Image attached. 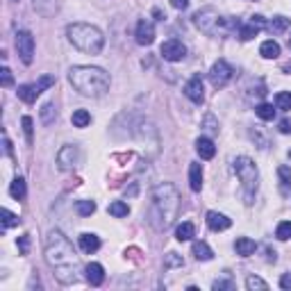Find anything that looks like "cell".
<instances>
[{"mask_svg": "<svg viewBox=\"0 0 291 291\" xmlns=\"http://www.w3.org/2000/svg\"><path fill=\"white\" fill-rule=\"evenodd\" d=\"M55 84V77L53 75H41L39 77V82H36V89H39V93H43L48 86H53Z\"/></svg>", "mask_w": 291, "mask_h": 291, "instance_id": "38", "label": "cell"}, {"mask_svg": "<svg viewBox=\"0 0 291 291\" xmlns=\"http://www.w3.org/2000/svg\"><path fill=\"white\" fill-rule=\"evenodd\" d=\"M193 236H196V225L191 221H184V223L177 225V230H175V239L177 241H191Z\"/></svg>", "mask_w": 291, "mask_h": 291, "instance_id": "23", "label": "cell"}, {"mask_svg": "<svg viewBox=\"0 0 291 291\" xmlns=\"http://www.w3.org/2000/svg\"><path fill=\"white\" fill-rule=\"evenodd\" d=\"M275 107L282 109V112H289L291 109V91H280L275 95Z\"/></svg>", "mask_w": 291, "mask_h": 291, "instance_id": "33", "label": "cell"}, {"mask_svg": "<svg viewBox=\"0 0 291 291\" xmlns=\"http://www.w3.org/2000/svg\"><path fill=\"white\" fill-rule=\"evenodd\" d=\"M193 23L200 32H205L209 36H225V34H232V32H239L241 27V21H236V18H223L214 7L198 9L193 14Z\"/></svg>", "mask_w": 291, "mask_h": 291, "instance_id": "4", "label": "cell"}, {"mask_svg": "<svg viewBox=\"0 0 291 291\" xmlns=\"http://www.w3.org/2000/svg\"><path fill=\"white\" fill-rule=\"evenodd\" d=\"M232 77H234V68H232L230 62H225V59H218L212 66V71H209V82H212L216 89L227 86V82H230Z\"/></svg>", "mask_w": 291, "mask_h": 291, "instance_id": "7", "label": "cell"}, {"mask_svg": "<svg viewBox=\"0 0 291 291\" xmlns=\"http://www.w3.org/2000/svg\"><path fill=\"white\" fill-rule=\"evenodd\" d=\"M75 212L80 214V216H91V214L95 212V203H93V200H77Z\"/></svg>", "mask_w": 291, "mask_h": 291, "instance_id": "32", "label": "cell"}, {"mask_svg": "<svg viewBox=\"0 0 291 291\" xmlns=\"http://www.w3.org/2000/svg\"><path fill=\"white\" fill-rule=\"evenodd\" d=\"M153 14H155V16H157V21H164V18H166L162 12H159V9H153Z\"/></svg>", "mask_w": 291, "mask_h": 291, "instance_id": "47", "label": "cell"}, {"mask_svg": "<svg viewBox=\"0 0 291 291\" xmlns=\"http://www.w3.org/2000/svg\"><path fill=\"white\" fill-rule=\"evenodd\" d=\"M9 196H12L14 200L25 198V180H23V177H16V180L12 182V186H9Z\"/></svg>", "mask_w": 291, "mask_h": 291, "instance_id": "28", "label": "cell"}, {"mask_svg": "<svg viewBox=\"0 0 291 291\" xmlns=\"http://www.w3.org/2000/svg\"><path fill=\"white\" fill-rule=\"evenodd\" d=\"M16 95L23 100V103H34L41 93H39V89H36V84H21L16 89Z\"/></svg>", "mask_w": 291, "mask_h": 291, "instance_id": "20", "label": "cell"}, {"mask_svg": "<svg viewBox=\"0 0 291 291\" xmlns=\"http://www.w3.org/2000/svg\"><path fill=\"white\" fill-rule=\"evenodd\" d=\"M266 25H268L266 18L259 16V14H255V16H250V18H248V23H246V25L241 23V27H239V32H236V34H239V39H241V41H250L253 36H257V34H259V30H264Z\"/></svg>", "mask_w": 291, "mask_h": 291, "instance_id": "10", "label": "cell"}, {"mask_svg": "<svg viewBox=\"0 0 291 291\" xmlns=\"http://www.w3.org/2000/svg\"><path fill=\"white\" fill-rule=\"evenodd\" d=\"M234 173H236V177L241 180V186H244V191H246V203H253V193H255V189H257V177H259V173H257V166H255V162L250 157H236L234 159Z\"/></svg>", "mask_w": 291, "mask_h": 291, "instance_id": "6", "label": "cell"}, {"mask_svg": "<svg viewBox=\"0 0 291 291\" xmlns=\"http://www.w3.org/2000/svg\"><path fill=\"white\" fill-rule=\"evenodd\" d=\"M289 48H291V36H289Z\"/></svg>", "mask_w": 291, "mask_h": 291, "instance_id": "48", "label": "cell"}, {"mask_svg": "<svg viewBox=\"0 0 291 291\" xmlns=\"http://www.w3.org/2000/svg\"><path fill=\"white\" fill-rule=\"evenodd\" d=\"M14 225H18V216L12 214L9 209H3V232L7 230V227H14Z\"/></svg>", "mask_w": 291, "mask_h": 291, "instance_id": "37", "label": "cell"}, {"mask_svg": "<svg viewBox=\"0 0 291 291\" xmlns=\"http://www.w3.org/2000/svg\"><path fill=\"white\" fill-rule=\"evenodd\" d=\"M259 55H262L264 59H275V57H280V43H277V41H273V39L264 41V43L259 45Z\"/></svg>", "mask_w": 291, "mask_h": 291, "instance_id": "22", "label": "cell"}, {"mask_svg": "<svg viewBox=\"0 0 291 291\" xmlns=\"http://www.w3.org/2000/svg\"><path fill=\"white\" fill-rule=\"evenodd\" d=\"M255 114H257L262 121H273V118H275V109H273V105H268V103L257 105V107H255Z\"/></svg>", "mask_w": 291, "mask_h": 291, "instance_id": "30", "label": "cell"}, {"mask_svg": "<svg viewBox=\"0 0 291 291\" xmlns=\"http://www.w3.org/2000/svg\"><path fill=\"white\" fill-rule=\"evenodd\" d=\"M107 212L112 214V216H116V218H123V216L130 214V207H127V203H123V200H114V203H109Z\"/></svg>", "mask_w": 291, "mask_h": 291, "instance_id": "27", "label": "cell"}, {"mask_svg": "<svg viewBox=\"0 0 291 291\" xmlns=\"http://www.w3.org/2000/svg\"><path fill=\"white\" fill-rule=\"evenodd\" d=\"M280 286H282V289H291V273H284V275H282Z\"/></svg>", "mask_w": 291, "mask_h": 291, "instance_id": "45", "label": "cell"}, {"mask_svg": "<svg viewBox=\"0 0 291 291\" xmlns=\"http://www.w3.org/2000/svg\"><path fill=\"white\" fill-rule=\"evenodd\" d=\"M80 248L84 253H95L100 248V239L95 234H91V232H84V234H80Z\"/></svg>", "mask_w": 291, "mask_h": 291, "instance_id": "21", "label": "cell"}, {"mask_svg": "<svg viewBox=\"0 0 291 291\" xmlns=\"http://www.w3.org/2000/svg\"><path fill=\"white\" fill-rule=\"evenodd\" d=\"M246 286H248L250 291H255V289H259V291H266L268 289V284L262 280V277H257V275H248L246 277Z\"/></svg>", "mask_w": 291, "mask_h": 291, "instance_id": "34", "label": "cell"}, {"mask_svg": "<svg viewBox=\"0 0 291 291\" xmlns=\"http://www.w3.org/2000/svg\"><path fill=\"white\" fill-rule=\"evenodd\" d=\"M80 148L77 146H64L57 153V168L59 171H73L80 164Z\"/></svg>", "mask_w": 291, "mask_h": 291, "instance_id": "9", "label": "cell"}, {"mask_svg": "<svg viewBox=\"0 0 291 291\" xmlns=\"http://www.w3.org/2000/svg\"><path fill=\"white\" fill-rule=\"evenodd\" d=\"M277 175H280V189L282 193H286L291 186V168L289 166H280L277 168Z\"/></svg>", "mask_w": 291, "mask_h": 291, "instance_id": "31", "label": "cell"}, {"mask_svg": "<svg viewBox=\"0 0 291 291\" xmlns=\"http://www.w3.org/2000/svg\"><path fill=\"white\" fill-rule=\"evenodd\" d=\"M159 55H162L166 62H180V59H184V55H186V45L177 39H168L162 43Z\"/></svg>", "mask_w": 291, "mask_h": 291, "instance_id": "11", "label": "cell"}, {"mask_svg": "<svg viewBox=\"0 0 291 291\" xmlns=\"http://www.w3.org/2000/svg\"><path fill=\"white\" fill-rule=\"evenodd\" d=\"M71 121H73V125H75V127H86L91 123V114L86 112V109H75L73 116H71Z\"/></svg>", "mask_w": 291, "mask_h": 291, "instance_id": "29", "label": "cell"}, {"mask_svg": "<svg viewBox=\"0 0 291 291\" xmlns=\"http://www.w3.org/2000/svg\"><path fill=\"white\" fill-rule=\"evenodd\" d=\"M55 121H57V109H55L53 103H45L43 107H41V123H43V125H53Z\"/></svg>", "mask_w": 291, "mask_h": 291, "instance_id": "26", "label": "cell"}, {"mask_svg": "<svg viewBox=\"0 0 291 291\" xmlns=\"http://www.w3.org/2000/svg\"><path fill=\"white\" fill-rule=\"evenodd\" d=\"M171 5H173L175 9H180V12H182V9L189 7V0H171Z\"/></svg>", "mask_w": 291, "mask_h": 291, "instance_id": "46", "label": "cell"}, {"mask_svg": "<svg viewBox=\"0 0 291 291\" xmlns=\"http://www.w3.org/2000/svg\"><path fill=\"white\" fill-rule=\"evenodd\" d=\"M196 153L200 155V159H212L214 155H216V146H214L212 139H207V136H200V139L196 141Z\"/></svg>", "mask_w": 291, "mask_h": 291, "instance_id": "17", "label": "cell"}, {"mask_svg": "<svg viewBox=\"0 0 291 291\" xmlns=\"http://www.w3.org/2000/svg\"><path fill=\"white\" fill-rule=\"evenodd\" d=\"M16 50L23 64H32V59H34V36H32V32H16Z\"/></svg>", "mask_w": 291, "mask_h": 291, "instance_id": "8", "label": "cell"}, {"mask_svg": "<svg viewBox=\"0 0 291 291\" xmlns=\"http://www.w3.org/2000/svg\"><path fill=\"white\" fill-rule=\"evenodd\" d=\"M203 125H205V130H207V132H212V134H216V132H218V123L214 121V116H212V114H207V116H205Z\"/></svg>", "mask_w": 291, "mask_h": 291, "instance_id": "40", "label": "cell"}, {"mask_svg": "<svg viewBox=\"0 0 291 291\" xmlns=\"http://www.w3.org/2000/svg\"><path fill=\"white\" fill-rule=\"evenodd\" d=\"M150 198H153L150 218H148L150 225L155 230H166L168 225H173V221L180 214V203H182L180 193H177V189L171 182H162V184H157L153 189Z\"/></svg>", "mask_w": 291, "mask_h": 291, "instance_id": "2", "label": "cell"}, {"mask_svg": "<svg viewBox=\"0 0 291 291\" xmlns=\"http://www.w3.org/2000/svg\"><path fill=\"white\" fill-rule=\"evenodd\" d=\"M207 227L212 232H223V230H227V227L232 225V221L225 216V214H221V212H207Z\"/></svg>", "mask_w": 291, "mask_h": 291, "instance_id": "14", "label": "cell"}, {"mask_svg": "<svg viewBox=\"0 0 291 291\" xmlns=\"http://www.w3.org/2000/svg\"><path fill=\"white\" fill-rule=\"evenodd\" d=\"M136 43L139 45H150L155 41V27L150 21H146V18H141L139 23H136Z\"/></svg>", "mask_w": 291, "mask_h": 291, "instance_id": "13", "label": "cell"}, {"mask_svg": "<svg viewBox=\"0 0 291 291\" xmlns=\"http://www.w3.org/2000/svg\"><path fill=\"white\" fill-rule=\"evenodd\" d=\"M166 266H184V259L177 257V253H168V257H166Z\"/></svg>", "mask_w": 291, "mask_h": 291, "instance_id": "43", "label": "cell"}, {"mask_svg": "<svg viewBox=\"0 0 291 291\" xmlns=\"http://www.w3.org/2000/svg\"><path fill=\"white\" fill-rule=\"evenodd\" d=\"M66 36L77 50L86 55H98L105 45V36L98 27L89 25V23H71L66 27Z\"/></svg>", "mask_w": 291, "mask_h": 291, "instance_id": "5", "label": "cell"}, {"mask_svg": "<svg viewBox=\"0 0 291 291\" xmlns=\"http://www.w3.org/2000/svg\"><path fill=\"white\" fill-rule=\"evenodd\" d=\"M12 82H14V77H12V71H9L7 66L0 71V84L3 86H12Z\"/></svg>", "mask_w": 291, "mask_h": 291, "instance_id": "42", "label": "cell"}, {"mask_svg": "<svg viewBox=\"0 0 291 291\" xmlns=\"http://www.w3.org/2000/svg\"><path fill=\"white\" fill-rule=\"evenodd\" d=\"M62 7V0H34V9L41 14V16H55Z\"/></svg>", "mask_w": 291, "mask_h": 291, "instance_id": "15", "label": "cell"}, {"mask_svg": "<svg viewBox=\"0 0 291 291\" xmlns=\"http://www.w3.org/2000/svg\"><path fill=\"white\" fill-rule=\"evenodd\" d=\"M105 280V268L100 266L98 262H91L89 266H86V282H89L91 286H100Z\"/></svg>", "mask_w": 291, "mask_h": 291, "instance_id": "16", "label": "cell"}, {"mask_svg": "<svg viewBox=\"0 0 291 291\" xmlns=\"http://www.w3.org/2000/svg\"><path fill=\"white\" fill-rule=\"evenodd\" d=\"M275 236L280 241H289L291 239V221H282L275 230Z\"/></svg>", "mask_w": 291, "mask_h": 291, "instance_id": "35", "label": "cell"}, {"mask_svg": "<svg viewBox=\"0 0 291 291\" xmlns=\"http://www.w3.org/2000/svg\"><path fill=\"white\" fill-rule=\"evenodd\" d=\"M234 250L241 257H250V255L257 250V244H255L253 239H248V236H239V239L234 241Z\"/></svg>", "mask_w": 291, "mask_h": 291, "instance_id": "18", "label": "cell"}, {"mask_svg": "<svg viewBox=\"0 0 291 291\" xmlns=\"http://www.w3.org/2000/svg\"><path fill=\"white\" fill-rule=\"evenodd\" d=\"M280 132H282V134H291V118H282V121H280Z\"/></svg>", "mask_w": 291, "mask_h": 291, "instance_id": "44", "label": "cell"}, {"mask_svg": "<svg viewBox=\"0 0 291 291\" xmlns=\"http://www.w3.org/2000/svg\"><path fill=\"white\" fill-rule=\"evenodd\" d=\"M27 250H30V234L18 236V253H21V255H27Z\"/></svg>", "mask_w": 291, "mask_h": 291, "instance_id": "41", "label": "cell"}, {"mask_svg": "<svg viewBox=\"0 0 291 291\" xmlns=\"http://www.w3.org/2000/svg\"><path fill=\"white\" fill-rule=\"evenodd\" d=\"M68 80L77 93L89 98H98L109 89V73L98 66H73L68 71Z\"/></svg>", "mask_w": 291, "mask_h": 291, "instance_id": "3", "label": "cell"}, {"mask_svg": "<svg viewBox=\"0 0 291 291\" xmlns=\"http://www.w3.org/2000/svg\"><path fill=\"white\" fill-rule=\"evenodd\" d=\"M189 186H191V191L203 189V166L196 162L189 166Z\"/></svg>", "mask_w": 291, "mask_h": 291, "instance_id": "19", "label": "cell"}, {"mask_svg": "<svg viewBox=\"0 0 291 291\" xmlns=\"http://www.w3.org/2000/svg\"><path fill=\"white\" fill-rule=\"evenodd\" d=\"M289 27H291V18H286V16H273V21L266 25V30L273 32V34H280V32L289 30Z\"/></svg>", "mask_w": 291, "mask_h": 291, "instance_id": "25", "label": "cell"}, {"mask_svg": "<svg viewBox=\"0 0 291 291\" xmlns=\"http://www.w3.org/2000/svg\"><path fill=\"white\" fill-rule=\"evenodd\" d=\"M45 262L55 271V277L62 284H73L77 280V268H80V257L73 250V244L64 232L53 230L45 236Z\"/></svg>", "mask_w": 291, "mask_h": 291, "instance_id": "1", "label": "cell"}, {"mask_svg": "<svg viewBox=\"0 0 291 291\" xmlns=\"http://www.w3.org/2000/svg\"><path fill=\"white\" fill-rule=\"evenodd\" d=\"M21 123H23V132H25V139H27V143L32 146V141H34V123H32V118L30 116H23L21 118Z\"/></svg>", "mask_w": 291, "mask_h": 291, "instance_id": "36", "label": "cell"}, {"mask_svg": "<svg viewBox=\"0 0 291 291\" xmlns=\"http://www.w3.org/2000/svg\"><path fill=\"white\" fill-rule=\"evenodd\" d=\"M212 289H216V291H221V289L232 291V289H234V282H232L230 277H227V280H216V282L212 284Z\"/></svg>", "mask_w": 291, "mask_h": 291, "instance_id": "39", "label": "cell"}, {"mask_svg": "<svg viewBox=\"0 0 291 291\" xmlns=\"http://www.w3.org/2000/svg\"><path fill=\"white\" fill-rule=\"evenodd\" d=\"M184 95L196 105H200L205 100V86H203V77H200V73H196V75L184 84Z\"/></svg>", "mask_w": 291, "mask_h": 291, "instance_id": "12", "label": "cell"}, {"mask_svg": "<svg viewBox=\"0 0 291 291\" xmlns=\"http://www.w3.org/2000/svg\"><path fill=\"white\" fill-rule=\"evenodd\" d=\"M193 257L198 259V262H209V259L214 257V253L205 241H193Z\"/></svg>", "mask_w": 291, "mask_h": 291, "instance_id": "24", "label": "cell"}]
</instances>
